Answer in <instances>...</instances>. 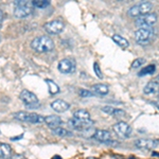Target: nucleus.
I'll use <instances>...</instances> for the list:
<instances>
[{
	"instance_id": "obj_1",
	"label": "nucleus",
	"mask_w": 159,
	"mask_h": 159,
	"mask_svg": "<svg viewBox=\"0 0 159 159\" xmlns=\"http://www.w3.org/2000/svg\"><path fill=\"white\" fill-rule=\"evenodd\" d=\"M93 124L89 112L85 109H79L73 114V118L69 121V126L75 130H84Z\"/></svg>"
},
{
	"instance_id": "obj_2",
	"label": "nucleus",
	"mask_w": 159,
	"mask_h": 159,
	"mask_svg": "<svg viewBox=\"0 0 159 159\" xmlns=\"http://www.w3.org/2000/svg\"><path fill=\"white\" fill-rule=\"evenodd\" d=\"M31 48L37 53H47L54 48V42L51 37L47 36V35H43V36L35 37L32 40Z\"/></svg>"
},
{
	"instance_id": "obj_3",
	"label": "nucleus",
	"mask_w": 159,
	"mask_h": 159,
	"mask_svg": "<svg viewBox=\"0 0 159 159\" xmlns=\"http://www.w3.org/2000/svg\"><path fill=\"white\" fill-rule=\"evenodd\" d=\"M33 1L29 0H17L14 2V16L16 18H25L33 13Z\"/></svg>"
},
{
	"instance_id": "obj_4",
	"label": "nucleus",
	"mask_w": 159,
	"mask_h": 159,
	"mask_svg": "<svg viewBox=\"0 0 159 159\" xmlns=\"http://www.w3.org/2000/svg\"><path fill=\"white\" fill-rule=\"evenodd\" d=\"M135 40L137 43L141 46L148 45L153 39L155 38V31L152 28H142V29H138L135 32Z\"/></svg>"
},
{
	"instance_id": "obj_5",
	"label": "nucleus",
	"mask_w": 159,
	"mask_h": 159,
	"mask_svg": "<svg viewBox=\"0 0 159 159\" xmlns=\"http://www.w3.org/2000/svg\"><path fill=\"white\" fill-rule=\"evenodd\" d=\"M19 98L24 102L25 106L29 109H37L40 107V103L38 101V98L36 97V94H34L33 92H31L30 90L24 89L19 94Z\"/></svg>"
},
{
	"instance_id": "obj_6",
	"label": "nucleus",
	"mask_w": 159,
	"mask_h": 159,
	"mask_svg": "<svg viewBox=\"0 0 159 159\" xmlns=\"http://www.w3.org/2000/svg\"><path fill=\"white\" fill-rule=\"evenodd\" d=\"M14 118L18 121L33 123V124H42L45 122V117L40 116L35 112H25V111H18L14 114Z\"/></svg>"
},
{
	"instance_id": "obj_7",
	"label": "nucleus",
	"mask_w": 159,
	"mask_h": 159,
	"mask_svg": "<svg viewBox=\"0 0 159 159\" xmlns=\"http://www.w3.org/2000/svg\"><path fill=\"white\" fill-rule=\"evenodd\" d=\"M153 7V4L150 1H143L139 2V3L135 4L129 10V15L130 17L134 18H139V17L143 16L145 14H148Z\"/></svg>"
},
{
	"instance_id": "obj_8",
	"label": "nucleus",
	"mask_w": 159,
	"mask_h": 159,
	"mask_svg": "<svg viewBox=\"0 0 159 159\" xmlns=\"http://www.w3.org/2000/svg\"><path fill=\"white\" fill-rule=\"evenodd\" d=\"M158 17L155 13H148L145 14L143 16L139 17L136 20V25H137L139 29L142 28H152V25H154L157 22Z\"/></svg>"
},
{
	"instance_id": "obj_9",
	"label": "nucleus",
	"mask_w": 159,
	"mask_h": 159,
	"mask_svg": "<svg viewBox=\"0 0 159 159\" xmlns=\"http://www.w3.org/2000/svg\"><path fill=\"white\" fill-rule=\"evenodd\" d=\"M75 68H76L75 61L72 60V58H69V57L63 58L61 61H60L58 66H57L58 71H60L61 73H64V74L73 73L74 71H75Z\"/></svg>"
},
{
	"instance_id": "obj_10",
	"label": "nucleus",
	"mask_w": 159,
	"mask_h": 159,
	"mask_svg": "<svg viewBox=\"0 0 159 159\" xmlns=\"http://www.w3.org/2000/svg\"><path fill=\"white\" fill-rule=\"evenodd\" d=\"M64 28H65V24L61 20H52L47 24L43 25V29L49 35H56L60 34L61 32H63Z\"/></svg>"
},
{
	"instance_id": "obj_11",
	"label": "nucleus",
	"mask_w": 159,
	"mask_h": 159,
	"mask_svg": "<svg viewBox=\"0 0 159 159\" xmlns=\"http://www.w3.org/2000/svg\"><path fill=\"white\" fill-rule=\"evenodd\" d=\"M112 129H114V132L116 133V135L120 138H129L133 132L130 125L123 121L117 122L116 124L112 126Z\"/></svg>"
},
{
	"instance_id": "obj_12",
	"label": "nucleus",
	"mask_w": 159,
	"mask_h": 159,
	"mask_svg": "<svg viewBox=\"0 0 159 159\" xmlns=\"http://www.w3.org/2000/svg\"><path fill=\"white\" fill-rule=\"evenodd\" d=\"M134 145L139 150H153L159 145V141L154 139H138L134 142Z\"/></svg>"
},
{
	"instance_id": "obj_13",
	"label": "nucleus",
	"mask_w": 159,
	"mask_h": 159,
	"mask_svg": "<svg viewBox=\"0 0 159 159\" xmlns=\"http://www.w3.org/2000/svg\"><path fill=\"white\" fill-rule=\"evenodd\" d=\"M51 107H52V109H54L55 111H57V112H65L66 110L69 109L70 105H69L68 102L58 99L51 103Z\"/></svg>"
},
{
	"instance_id": "obj_14",
	"label": "nucleus",
	"mask_w": 159,
	"mask_h": 159,
	"mask_svg": "<svg viewBox=\"0 0 159 159\" xmlns=\"http://www.w3.org/2000/svg\"><path fill=\"white\" fill-rule=\"evenodd\" d=\"M143 92L148 96H155L159 93V83L157 81H151L145 85Z\"/></svg>"
},
{
	"instance_id": "obj_15",
	"label": "nucleus",
	"mask_w": 159,
	"mask_h": 159,
	"mask_svg": "<svg viewBox=\"0 0 159 159\" xmlns=\"http://www.w3.org/2000/svg\"><path fill=\"white\" fill-rule=\"evenodd\" d=\"M92 137H93L97 141H99V142H109L111 136H110V133L108 130L97 129Z\"/></svg>"
},
{
	"instance_id": "obj_16",
	"label": "nucleus",
	"mask_w": 159,
	"mask_h": 159,
	"mask_svg": "<svg viewBox=\"0 0 159 159\" xmlns=\"http://www.w3.org/2000/svg\"><path fill=\"white\" fill-rule=\"evenodd\" d=\"M45 123L50 127V129H57V127H60L61 124L63 123V121H61V119L60 117L52 115V116L45 117Z\"/></svg>"
},
{
	"instance_id": "obj_17",
	"label": "nucleus",
	"mask_w": 159,
	"mask_h": 159,
	"mask_svg": "<svg viewBox=\"0 0 159 159\" xmlns=\"http://www.w3.org/2000/svg\"><path fill=\"white\" fill-rule=\"evenodd\" d=\"M12 148L7 143L0 142V158L2 159H11L12 157Z\"/></svg>"
},
{
	"instance_id": "obj_18",
	"label": "nucleus",
	"mask_w": 159,
	"mask_h": 159,
	"mask_svg": "<svg viewBox=\"0 0 159 159\" xmlns=\"http://www.w3.org/2000/svg\"><path fill=\"white\" fill-rule=\"evenodd\" d=\"M91 89L94 93L99 94V96H106L109 91V88L106 84H96L91 87Z\"/></svg>"
},
{
	"instance_id": "obj_19",
	"label": "nucleus",
	"mask_w": 159,
	"mask_h": 159,
	"mask_svg": "<svg viewBox=\"0 0 159 159\" xmlns=\"http://www.w3.org/2000/svg\"><path fill=\"white\" fill-rule=\"evenodd\" d=\"M102 110L105 112V114H109V115H112V116H117V117H120V116H124L125 115V111L122 109H118V108H114L111 106H104Z\"/></svg>"
},
{
	"instance_id": "obj_20",
	"label": "nucleus",
	"mask_w": 159,
	"mask_h": 159,
	"mask_svg": "<svg viewBox=\"0 0 159 159\" xmlns=\"http://www.w3.org/2000/svg\"><path fill=\"white\" fill-rule=\"evenodd\" d=\"M112 40H114L118 46H120V47H122V48H127L129 46V40H127L126 38H124L123 36H121V35H119V34L112 35Z\"/></svg>"
},
{
	"instance_id": "obj_21",
	"label": "nucleus",
	"mask_w": 159,
	"mask_h": 159,
	"mask_svg": "<svg viewBox=\"0 0 159 159\" xmlns=\"http://www.w3.org/2000/svg\"><path fill=\"white\" fill-rule=\"evenodd\" d=\"M46 83L48 85V89H49V93L51 96H55L60 92V86L55 83L52 80H46Z\"/></svg>"
},
{
	"instance_id": "obj_22",
	"label": "nucleus",
	"mask_w": 159,
	"mask_h": 159,
	"mask_svg": "<svg viewBox=\"0 0 159 159\" xmlns=\"http://www.w3.org/2000/svg\"><path fill=\"white\" fill-rule=\"evenodd\" d=\"M52 133L55 136H58V137H72V133L69 132L68 129H63V127H57V129H52Z\"/></svg>"
},
{
	"instance_id": "obj_23",
	"label": "nucleus",
	"mask_w": 159,
	"mask_h": 159,
	"mask_svg": "<svg viewBox=\"0 0 159 159\" xmlns=\"http://www.w3.org/2000/svg\"><path fill=\"white\" fill-rule=\"evenodd\" d=\"M33 6L34 7H38V9H45V7L50 6V1H48V0H34Z\"/></svg>"
},
{
	"instance_id": "obj_24",
	"label": "nucleus",
	"mask_w": 159,
	"mask_h": 159,
	"mask_svg": "<svg viewBox=\"0 0 159 159\" xmlns=\"http://www.w3.org/2000/svg\"><path fill=\"white\" fill-rule=\"evenodd\" d=\"M155 70H156V67H155V65H150V66H148V67H145L144 69H142V70L140 71L139 73V75H145V74H153L154 72H155Z\"/></svg>"
},
{
	"instance_id": "obj_25",
	"label": "nucleus",
	"mask_w": 159,
	"mask_h": 159,
	"mask_svg": "<svg viewBox=\"0 0 159 159\" xmlns=\"http://www.w3.org/2000/svg\"><path fill=\"white\" fill-rule=\"evenodd\" d=\"M144 58H137L136 61H134V63L132 64V68H139L144 64Z\"/></svg>"
},
{
	"instance_id": "obj_26",
	"label": "nucleus",
	"mask_w": 159,
	"mask_h": 159,
	"mask_svg": "<svg viewBox=\"0 0 159 159\" xmlns=\"http://www.w3.org/2000/svg\"><path fill=\"white\" fill-rule=\"evenodd\" d=\"M80 96L83 97V98H88V97L93 96V93L89 90H86V89H82V90H80Z\"/></svg>"
},
{
	"instance_id": "obj_27",
	"label": "nucleus",
	"mask_w": 159,
	"mask_h": 159,
	"mask_svg": "<svg viewBox=\"0 0 159 159\" xmlns=\"http://www.w3.org/2000/svg\"><path fill=\"white\" fill-rule=\"evenodd\" d=\"M93 69H94V72H96L97 76L100 78V79H102V72H101V70H100V66H99L98 63L93 64Z\"/></svg>"
},
{
	"instance_id": "obj_28",
	"label": "nucleus",
	"mask_w": 159,
	"mask_h": 159,
	"mask_svg": "<svg viewBox=\"0 0 159 159\" xmlns=\"http://www.w3.org/2000/svg\"><path fill=\"white\" fill-rule=\"evenodd\" d=\"M11 159H25V158L22 155H14V156H12Z\"/></svg>"
},
{
	"instance_id": "obj_29",
	"label": "nucleus",
	"mask_w": 159,
	"mask_h": 159,
	"mask_svg": "<svg viewBox=\"0 0 159 159\" xmlns=\"http://www.w3.org/2000/svg\"><path fill=\"white\" fill-rule=\"evenodd\" d=\"M2 22H3V13L0 10V28H1V25H2Z\"/></svg>"
},
{
	"instance_id": "obj_30",
	"label": "nucleus",
	"mask_w": 159,
	"mask_h": 159,
	"mask_svg": "<svg viewBox=\"0 0 159 159\" xmlns=\"http://www.w3.org/2000/svg\"><path fill=\"white\" fill-rule=\"evenodd\" d=\"M52 159H61V156H58V155H55V156H53Z\"/></svg>"
},
{
	"instance_id": "obj_31",
	"label": "nucleus",
	"mask_w": 159,
	"mask_h": 159,
	"mask_svg": "<svg viewBox=\"0 0 159 159\" xmlns=\"http://www.w3.org/2000/svg\"><path fill=\"white\" fill-rule=\"evenodd\" d=\"M153 156H159V154L158 153H154V155Z\"/></svg>"
},
{
	"instance_id": "obj_32",
	"label": "nucleus",
	"mask_w": 159,
	"mask_h": 159,
	"mask_svg": "<svg viewBox=\"0 0 159 159\" xmlns=\"http://www.w3.org/2000/svg\"><path fill=\"white\" fill-rule=\"evenodd\" d=\"M156 81H157L158 83H159V74H158V76H157V80H156Z\"/></svg>"
},
{
	"instance_id": "obj_33",
	"label": "nucleus",
	"mask_w": 159,
	"mask_h": 159,
	"mask_svg": "<svg viewBox=\"0 0 159 159\" xmlns=\"http://www.w3.org/2000/svg\"><path fill=\"white\" fill-rule=\"evenodd\" d=\"M156 106H157V108L159 109V105H157V104H156Z\"/></svg>"
}]
</instances>
